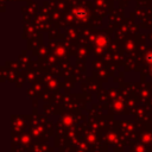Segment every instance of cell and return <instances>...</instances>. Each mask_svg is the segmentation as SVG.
Returning a JSON list of instances; mask_svg holds the SVG:
<instances>
[{
  "instance_id": "obj_1",
  "label": "cell",
  "mask_w": 152,
  "mask_h": 152,
  "mask_svg": "<svg viewBox=\"0 0 152 152\" xmlns=\"http://www.w3.org/2000/svg\"><path fill=\"white\" fill-rule=\"evenodd\" d=\"M75 17L77 18V19H86L87 18V11L84 10V8H82V7H80V8H77L76 11H75Z\"/></svg>"
},
{
  "instance_id": "obj_2",
  "label": "cell",
  "mask_w": 152,
  "mask_h": 152,
  "mask_svg": "<svg viewBox=\"0 0 152 152\" xmlns=\"http://www.w3.org/2000/svg\"><path fill=\"white\" fill-rule=\"evenodd\" d=\"M145 59H146V62H148V63H151V64H152V51H150V52H147V53H146Z\"/></svg>"
},
{
  "instance_id": "obj_3",
  "label": "cell",
  "mask_w": 152,
  "mask_h": 152,
  "mask_svg": "<svg viewBox=\"0 0 152 152\" xmlns=\"http://www.w3.org/2000/svg\"><path fill=\"white\" fill-rule=\"evenodd\" d=\"M151 74H152V64H151Z\"/></svg>"
}]
</instances>
